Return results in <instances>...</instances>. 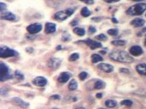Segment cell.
Masks as SVG:
<instances>
[{
  "label": "cell",
  "mask_w": 146,
  "mask_h": 109,
  "mask_svg": "<svg viewBox=\"0 0 146 109\" xmlns=\"http://www.w3.org/2000/svg\"><path fill=\"white\" fill-rule=\"evenodd\" d=\"M109 57L111 59L115 60L116 61L121 62V63H130L133 62L134 59L127 52L120 50L112 51L109 55Z\"/></svg>",
  "instance_id": "obj_1"
},
{
  "label": "cell",
  "mask_w": 146,
  "mask_h": 109,
  "mask_svg": "<svg viewBox=\"0 0 146 109\" xmlns=\"http://www.w3.org/2000/svg\"><path fill=\"white\" fill-rule=\"evenodd\" d=\"M146 10V4L141 3L131 6L127 10L126 13L131 16H139L142 14Z\"/></svg>",
  "instance_id": "obj_2"
},
{
  "label": "cell",
  "mask_w": 146,
  "mask_h": 109,
  "mask_svg": "<svg viewBox=\"0 0 146 109\" xmlns=\"http://www.w3.org/2000/svg\"><path fill=\"white\" fill-rule=\"evenodd\" d=\"M74 13V10L72 8H67V9L58 12L54 14V19L56 21H62L69 18L71 15H72Z\"/></svg>",
  "instance_id": "obj_3"
},
{
  "label": "cell",
  "mask_w": 146,
  "mask_h": 109,
  "mask_svg": "<svg viewBox=\"0 0 146 109\" xmlns=\"http://www.w3.org/2000/svg\"><path fill=\"white\" fill-rule=\"evenodd\" d=\"M13 78V75L10 73L8 67L5 63L1 62L0 63V80L1 82L4 80H9Z\"/></svg>",
  "instance_id": "obj_4"
},
{
  "label": "cell",
  "mask_w": 146,
  "mask_h": 109,
  "mask_svg": "<svg viewBox=\"0 0 146 109\" xmlns=\"http://www.w3.org/2000/svg\"><path fill=\"white\" fill-rule=\"evenodd\" d=\"M17 53L15 50L10 48L6 46H2L0 47V57L1 58H8L17 55Z\"/></svg>",
  "instance_id": "obj_5"
},
{
  "label": "cell",
  "mask_w": 146,
  "mask_h": 109,
  "mask_svg": "<svg viewBox=\"0 0 146 109\" xmlns=\"http://www.w3.org/2000/svg\"><path fill=\"white\" fill-rule=\"evenodd\" d=\"M42 27H43V26H42V25L40 23H34V24H31L30 25H28L26 29L28 31V33H30V34H36V33L40 32L41 31Z\"/></svg>",
  "instance_id": "obj_6"
},
{
  "label": "cell",
  "mask_w": 146,
  "mask_h": 109,
  "mask_svg": "<svg viewBox=\"0 0 146 109\" xmlns=\"http://www.w3.org/2000/svg\"><path fill=\"white\" fill-rule=\"evenodd\" d=\"M61 64V60L58 58L53 57L51 58L47 61V65L49 68H50L52 70H56L60 67Z\"/></svg>",
  "instance_id": "obj_7"
},
{
  "label": "cell",
  "mask_w": 146,
  "mask_h": 109,
  "mask_svg": "<svg viewBox=\"0 0 146 109\" xmlns=\"http://www.w3.org/2000/svg\"><path fill=\"white\" fill-rule=\"evenodd\" d=\"M82 42H84L87 46H89L90 48L92 50L96 49V48H101L102 46V44L100 42H98L96 41V40H93L91 39H87L84 41H83Z\"/></svg>",
  "instance_id": "obj_8"
},
{
  "label": "cell",
  "mask_w": 146,
  "mask_h": 109,
  "mask_svg": "<svg viewBox=\"0 0 146 109\" xmlns=\"http://www.w3.org/2000/svg\"><path fill=\"white\" fill-rule=\"evenodd\" d=\"M32 83L37 87H43L47 85V80L43 76H37L32 80Z\"/></svg>",
  "instance_id": "obj_9"
},
{
  "label": "cell",
  "mask_w": 146,
  "mask_h": 109,
  "mask_svg": "<svg viewBox=\"0 0 146 109\" xmlns=\"http://www.w3.org/2000/svg\"><path fill=\"white\" fill-rule=\"evenodd\" d=\"M98 68L107 73L112 72L113 71V70H114V68H113V65L105 63H100V64L98 65Z\"/></svg>",
  "instance_id": "obj_10"
},
{
  "label": "cell",
  "mask_w": 146,
  "mask_h": 109,
  "mask_svg": "<svg viewBox=\"0 0 146 109\" xmlns=\"http://www.w3.org/2000/svg\"><path fill=\"white\" fill-rule=\"evenodd\" d=\"M130 53L133 56H139L143 53L142 48L139 46H133L130 48Z\"/></svg>",
  "instance_id": "obj_11"
},
{
  "label": "cell",
  "mask_w": 146,
  "mask_h": 109,
  "mask_svg": "<svg viewBox=\"0 0 146 109\" xmlns=\"http://www.w3.org/2000/svg\"><path fill=\"white\" fill-rule=\"evenodd\" d=\"M56 30V25L55 23H47L45 24V31L47 34H50V33H53Z\"/></svg>",
  "instance_id": "obj_12"
},
{
  "label": "cell",
  "mask_w": 146,
  "mask_h": 109,
  "mask_svg": "<svg viewBox=\"0 0 146 109\" xmlns=\"http://www.w3.org/2000/svg\"><path fill=\"white\" fill-rule=\"evenodd\" d=\"M1 18L3 20H7V21H14L16 18V16L11 12H6L1 13Z\"/></svg>",
  "instance_id": "obj_13"
},
{
  "label": "cell",
  "mask_w": 146,
  "mask_h": 109,
  "mask_svg": "<svg viewBox=\"0 0 146 109\" xmlns=\"http://www.w3.org/2000/svg\"><path fill=\"white\" fill-rule=\"evenodd\" d=\"M12 100H13V102H14L15 104H16L17 105H18L19 106L21 107V108H25L29 106V104L28 102H25V101L22 100L21 99L19 98H13Z\"/></svg>",
  "instance_id": "obj_14"
},
{
  "label": "cell",
  "mask_w": 146,
  "mask_h": 109,
  "mask_svg": "<svg viewBox=\"0 0 146 109\" xmlns=\"http://www.w3.org/2000/svg\"><path fill=\"white\" fill-rule=\"evenodd\" d=\"M144 24H145V21L140 18H135L131 21V25L135 27H141L143 26Z\"/></svg>",
  "instance_id": "obj_15"
},
{
  "label": "cell",
  "mask_w": 146,
  "mask_h": 109,
  "mask_svg": "<svg viewBox=\"0 0 146 109\" xmlns=\"http://www.w3.org/2000/svg\"><path fill=\"white\" fill-rule=\"evenodd\" d=\"M136 70L139 74L143 76H146V64L145 63H140L136 66Z\"/></svg>",
  "instance_id": "obj_16"
},
{
  "label": "cell",
  "mask_w": 146,
  "mask_h": 109,
  "mask_svg": "<svg viewBox=\"0 0 146 109\" xmlns=\"http://www.w3.org/2000/svg\"><path fill=\"white\" fill-rule=\"evenodd\" d=\"M69 78H70V75L69 74V73L64 72L60 74L58 78V80L61 83H64L69 80Z\"/></svg>",
  "instance_id": "obj_17"
},
{
  "label": "cell",
  "mask_w": 146,
  "mask_h": 109,
  "mask_svg": "<svg viewBox=\"0 0 146 109\" xmlns=\"http://www.w3.org/2000/svg\"><path fill=\"white\" fill-rule=\"evenodd\" d=\"M105 86H106V83L101 80H97L94 84L95 89H98V90L102 89L104 88Z\"/></svg>",
  "instance_id": "obj_18"
},
{
  "label": "cell",
  "mask_w": 146,
  "mask_h": 109,
  "mask_svg": "<svg viewBox=\"0 0 146 109\" xmlns=\"http://www.w3.org/2000/svg\"><path fill=\"white\" fill-rule=\"evenodd\" d=\"M68 88H69L70 91H74V90H76L78 88V83L75 79H72L69 82Z\"/></svg>",
  "instance_id": "obj_19"
},
{
  "label": "cell",
  "mask_w": 146,
  "mask_h": 109,
  "mask_svg": "<svg viewBox=\"0 0 146 109\" xmlns=\"http://www.w3.org/2000/svg\"><path fill=\"white\" fill-rule=\"evenodd\" d=\"M91 61H92L93 63H98V62L103 61V58L102 57L100 56L98 54H93L91 55Z\"/></svg>",
  "instance_id": "obj_20"
},
{
  "label": "cell",
  "mask_w": 146,
  "mask_h": 109,
  "mask_svg": "<svg viewBox=\"0 0 146 109\" xmlns=\"http://www.w3.org/2000/svg\"><path fill=\"white\" fill-rule=\"evenodd\" d=\"M74 32L79 36H83L85 35V29L80 27H76L74 29Z\"/></svg>",
  "instance_id": "obj_21"
},
{
  "label": "cell",
  "mask_w": 146,
  "mask_h": 109,
  "mask_svg": "<svg viewBox=\"0 0 146 109\" xmlns=\"http://www.w3.org/2000/svg\"><path fill=\"white\" fill-rule=\"evenodd\" d=\"M117 104V102L113 100H108L105 102V105L108 108H114Z\"/></svg>",
  "instance_id": "obj_22"
},
{
  "label": "cell",
  "mask_w": 146,
  "mask_h": 109,
  "mask_svg": "<svg viewBox=\"0 0 146 109\" xmlns=\"http://www.w3.org/2000/svg\"><path fill=\"white\" fill-rule=\"evenodd\" d=\"M80 14L82 16H84V17H88V16H89L90 15H91V11H90L87 8L84 7L81 10Z\"/></svg>",
  "instance_id": "obj_23"
},
{
  "label": "cell",
  "mask_w": 146,
  "mask_h": 109,
  "mask_svg": "<svg viewBox=\"0 0 146 109\" xmlns=\"http://www.w3.org/2000/svg\"><path fill=\"white\" fill-rule=\"evenodd\" d=\"M125 41L121 40H114V41H112L111 44L115 46H124L125 44Z\"/></svg>",
  "instance_id": "obj_24"
},
{
  "label": "cell",
  "mask_w": 146,
  "mask_h": 109,
  "mask_svg": "<svg viewBox=\"0 0 146 109\" xmlns=\"http://www.w3.org/2000/svg\"><path fill=\"white\" fill-rule=\"evenodd\" d=\"M79 57H80V55L78 53H73V54H71L70 55V57H69V60L70 61H76V60L78 59Z\"/></svg>",
  "instance_id": "obj_25"
},
{
  "label": "cell",
  "mask_w": 146,
  "mask_h": 109,
  "mask_svg": "<svg viewBox=\"0 0 146 109\" xmlns=\"http://www.w3.org/2000/svg\"><path fill=\"white\" fill-rule=\"evenodd\" d=\"M121 104L123 106H131L132 105V102L130 100H124L121 102Z\"/></svg>",
  "instance_id": "obj_26"
},
{
  "label": "cell",
  "mask_w": 146,
  "mask_h": 109,
  "mask_svg": "<svg viewBox=\"0 0 146 109\" xmlns=\"http://www.w3.org/2000/svg\"><path fill=\"white\" fill-rule=\"evenodd\" d=\"M96 38L98 40H101V41H106L107 40V37L105 34L102 33V34L98 35V36H96Z\"/></svg>",
  "instance_id": "obj_27"
},
{
  "label": "cell",
  "mask_w": 146,
  "mask_h": 109,
  "mask_svg": "<svg viewBox=\"0 0 146 109\" xmlns=\"http://www.w3.org/2000/svg\"><path fill=\"white\" fill-rule=\"evenodd\" d=\"M108 33L111 36H116L118 33V29H111L108 30Z\"/></svg>",
  "instance_id": "obj_28"
},
{
  "label": "cell",
  "mask_w": 146,
  "mask_h": 109,
  "mask_svg": "<svg viewBox=\"0 0 146 109\" xmlns=\"http://www.w3.org/2000/svg\"><path fill=\"white\" fill-rule=\"evenodd\" d=\"M88 74L87 73L85 72H82L80 73L78 76H79V78L81 80H85L86 78V77H87Z\"/></svg>",
  "instance_id": "obj_29"
},
{
  "label": "cell",
  "mask_w": 146,
  "mask_h": 109,
  "mask_svg": "<svg viewBox=\"0 0 146 109\" xmlns=\"http://www.w3.org/2000/svg\"><path fill=\"white\" fill-rule=\"evenodd\" d=\"M15 76H16L17 78L19 80H23L24 79V76H23V74H21L19 71H16L15 72Z\"/></svg>",
  "instance_id": "obj_30"
},
{
  "label": "cell",
  "mask_w": 146,
  "mask_h": 109,
  "mask_svg": "<svg viewBox=\"0 0 146 109\" xmlns=\"http://www.w3.org/2000/svg\"><path fill=\"white\" fill-rule=\"evenodd\" d=\"M80 1H82V2L85 3V4H89V5L94 4V1H93V0H80Z\"/></svg>",
  "instance_id": "obj_31"
},
{
  "label": "cell",
  "mask_w": 146,
  "mask_h": 109,
  "mask_svg": "<svg viewBox=\"0 0 146 109\" xmlns=\"http://www.w3.org/2000/svg\"><path fill=\"white\" fill-rule=\"evenodd\" d=\"M6 8V5L4 4L3 2H1V4H0V10H1V12H3V11H4Z\"/></svg>",
  "instance_id": "obj_32"
},
{
  "label": "cell",
  "mask_w": 146,
  "mask_h": 109,
  "mask_svg": "<svg viewBox=\"0 0 146 109\" xmlns=\"http://www.w3.org/2000/svg\"><path fill=\"white\" fill-rule=\"evenodd\" d=\"M96 29L94 27H92V26L89 27V32L90 33H93L96 32Z\"/></svg>",
  "instance_id": "obj_33"
},
{
  "label": "cell",
  "mask_w": 146,
  "mask_h": 109,
  "mask_svg": "<svg viewBox=\"0 0 146 109\" xmlns=\"http://www.w3.org/2000/svg\"><path fill=\"white\" fill-rule=\"evenodd\" d=\"M67 34H68L67 33H64L63 36H62V40H63V41H67V40H69V38H70V36L67 37Z\"/></svg>",
  "instance_id": "obj_34"
},
{
  "label": "cell",
  "mask_w": 146,
  "mask_h": 109,
  "mask_svg": "<svg viewBox=\"0 0 146 109\" xmlns=\"http://www.w3.org/2000/svg\"><path fill=\"white\" fill-rule=\"evenodd\" d=\"M120 72L122 73H125V74H129L130 73V71H129V70L126 69V68H121L120 69Z\"/></svg>",
  "instance_id": "obj_35"
},
{
  "label": "cell",
  "mask_w": 146,
  "mask_h": 109,
  "mask_svg": "<svg viewBox=\"0 0 146 109\" xmlns=\"http://www.w3.org/2000/svg\"><path fill=\"white\" fill-rule=\"evenodd\" d=\"M104 1H106L107 3H115V2H118L120 0H104Z\"/></svg>",
  "instance_id": "obj_36"
},
{
  "label": "cell",
  "mask_w": 146,
  "mask_h": 109,
  "mask_svg": "<svg viewBox=\"0 0 146 109\" xmlns=\"http://www.w3.org/2000/svg\"><path fill=\"white\" fill-rule=\"evenodd\" d=\"M51 98L54 99V100H58V99L60 98V97L58 95H52V96H51Z\"/></svg>",
  "instance_id": "obj_37"
},
{
  "label": "cell",
  "mask_w": 146,
  "mask_h": 109,
  "mask_svg": "<svg viewBox=\"0 0 146 109\" xmlns=\"http://www.w3.org/2000/svg\"><path fill=\"white\" fill-rule=\"evenodd\" d=\"M78 20H74V21L72 22V23H71V25H72L73 26H74V25H77L78 23Z\"/></svg>",
  "instance_id": "obj_38"
},
{
  "label": "cell",
  "mask_w": 146,
  "mask_h": 109,
  "mask_svg": "<svg viewBox=\"0 0 146 109\" xmlns=\"http://www.w3.org/2000/svg\"><path fill=\"white\" fill-rule=\"evenodd\" d=\"M96 97H97V98H99V99L102 98V93H97V95H96Z\"/></svg>",
  "instance_id": "obj_39"
},
{
  "label": "cell",
  "mask_w": 146,
  "mask_h": 109,
  "mask_svg": "<svg viewBox=\"0 0 146 109\" xmlns=\"http://www.w3.org/2000/svg\"><path fill=\"white\" fill-rule=\"evenodd\" d=\"M112 21H113V23H118L117 20L116 18H113V19H112Z\"/></svg>",
  "instance_id": "obj_40"
},
{
  "label": "cell",
  "mask_w": 146,
  "mask_h": 109,
  "mask_svg": "<svg viewBox=\"0 0 146 109\" xmlns=\"http://www.w3.org/2000/svg\"><path fill=\"white\" fill-rule=\"evenodd\" d=\"M132 1H143V0H132Z\"/></svg>",
  "instance_id": "obj_41"
},
{
  "label": "cell",
  "mask_w": 146,
  "mask_h": 109,
  "mask_svg": "<svg viewBox=\"0 0 146 109\" xmlns=\"http://www.w3.org/2000/svg\"><path fill=\"white\" fill-rule=\"evenodd\" d=\"M144 44H145V46H146V36H145V42H144Z\"/></svg>",
  "instance_id": "obj_42"
},
{
  "label": "cell",
  "mask_w": 146,
  "mask_h": 109,
  "mask_svg": "<svg viewBox=\"0 0 146 109\" xmlns=\"http://www.w3.org/2000/svg\"><path fill=\"white\" fill-rule=\"evenodd\" d=\"M76 109H85V108H82V107H80V108H76Z\"/></svg>",
  "instance_id": "obj_43"
},
{
  "label": "cell",
  "mask_w": 146,
  "mask_h": 109,
  "mask_svg": "<svg viewBox=\"0 0 146 109\" xmlns=\"http://www.w3.org/2000/svg\"><path fill=\"white\" fill-rule=\"evenodd\" d=\"M98 109H107V108H98Z\"/></svg>",
  "instance_id": "obj_44"
}]
</instances>
